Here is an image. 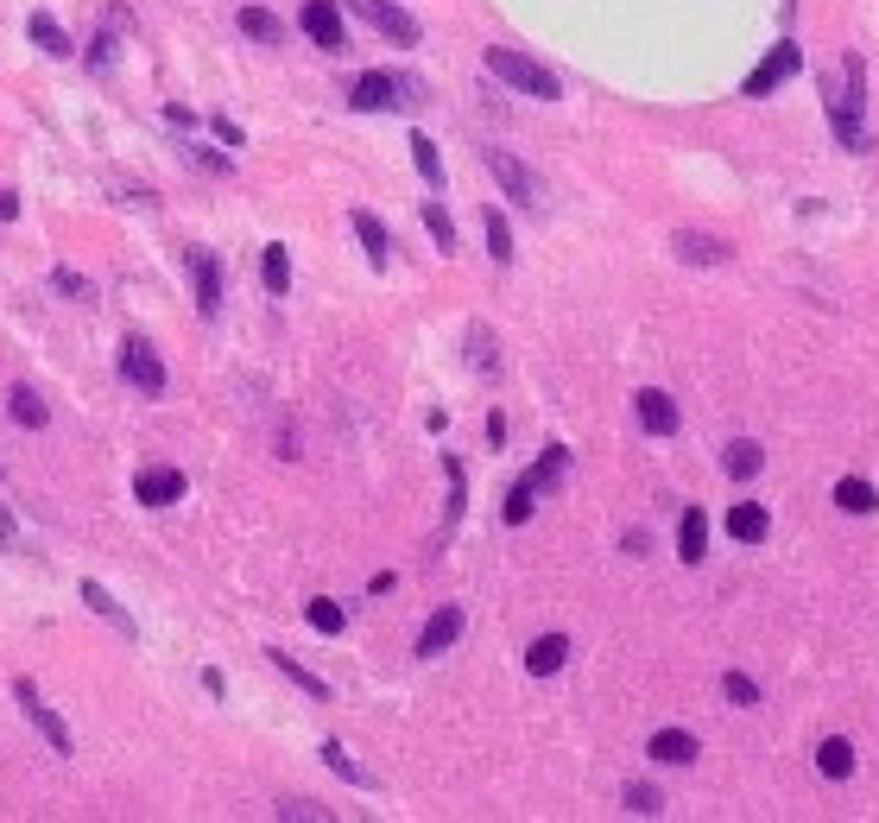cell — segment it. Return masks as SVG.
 I'll use <instances>...</instances> for the list:
<instances>
[{
  "label": "cell",
  "mask_w": 879,
  "mask_h": 823,
  "mask_svg": "<svg viewBox=\"0 0 879 823\" xmlns=\"http://www.w3.org/2000/svg\"><path fill=\"white\" fill-rule=\"evenodd\" d=\"M823 108H829V128L848 153H867L873 133H867V64L860 57H842V83H823Z\"/></svg>",
  "instance_id": "6da1fadb"
},
{
  "label": "cell",
  "mask_w": 879,
  "mask_h": 823,
  "mask_svg": "<svg viewBox=\"0 0 879 823\" xmlns=\"http://www.w3.org/2000/svg\"><path fill=\"white\" fill-rule=\"evenodd\" d=\"M487 70L506 83V89H519V96H531V102H557L563 96V83H557V70H545L538 57L513 52V45H487Z\"/></svg>",
  "instance_id": "7a4b0ae2"
},
{
  "label": "cell",
  "mask_w": 879,
  "mask_h": 823,
  "mask_svg": "<svg viewBox=\"0 0 879 823\" xmlns=\"http://www.w3.org/2000/svg\"><path fill=\"white\" fill-rule=\"evenodd\" d=\"M405 102H425V89L405 77H386V70H367L349 89V108H361V114H386V108H405Z\"/></svg>",
  "instance_id": "3957f363"
},
{
  "label": "cell",
  "mask_w": 879,
  "mask_h": 823,
  "mask_svg": "<svg viewBox=\"0 0 879 823\" xmlns=\"http://www.w3.org/2000/svg\"><path fill=\"white\" fill-rule=\"evenodd\" d=\"M481 158H487V172L501 178V190H506L519 209H538V204H545V184H538V172H531V165H519V158L501 153V146H487Z\"/></svg>",
  "instance_id": "277c9868"
},
{
  "label": "cell",
  "mask_w": 879,
  "mask_h": 823,
  "mask_svg": "<svg viewBox=\"0 0 879 823\" xmlns=\"http://www.w3.org/2000/svg\"><path fill=\"white\" fill-rule=\"evenodd\" d=\"M13 696H20L25 722H32V728H39V735L51 742V754H76V742H70V728H64V716H57L45 696H39V684H32V678H13Z\"/></svg>",
  "instance_id": "5b68a950"
},
{
  "label": "cell",
  "mask_w": 879,
  "mask_h": 823,
  "mask_svg": "<svg viewBox=\"0 0 879 823\" xmlns=\"http://www.w3.org/2000/svg\"><path fill=\"white\" fill-rule=\"evenodd\" d=\"M121 374H127V386H140L146 399L165 393V361H158V349L140 342V336H127V342H121Z\"/></svg>",
  "instance_id": "8992f818"
},
{
  "label": "cell",
  "mask_w": 879,
  "mask_h": 823,
  "mask_svg": "<svg viewBox=\"0 0 879 823\" xmlns=\"http://www.w3.org/2000/svg\"><path fill=\"white\" fill-rule=\"evenodd\" d=\"M354 20H367L374 32H386L393 45H418V20L405 13V7H393V0H342Z\"/></svg>",
  "instance_id": "52a82bcc"
},
{
  "label": "cell",
  "mask_w": 879,
  "mask_h": 823,
  "mask_svg": "<svg viewBox=\"0 0 879 823\" xmlns=\"http://www.w3.org/2000/svg\"><path fill=\"white\" fill-rule=\"evenodd\" d=\"M798 64H804V52H798L791 39H784V45H772V52L759 57V70H754V77L740 83V96H772V89H779L784 77H798Z\"/></svg>",
  "instance_id": "ba28073f"
},
{
  "label": "cell",
  "mask_w": 879,
  "mask_h": 823,
  "mask_svg": "<svg viewBox=\"0 0 879 823\" xmlns=\"http://www.w3.org/2000/svg\"><path fill=\"white\" fill-rule=\"evenodd\" d=\"M298 26L310 32V45H323V52H349V32H342V7H336V0H304Z\"/></svg>",
  "instance_id": "9c48e42d"
},
{
  "label": "cell",
  "mask_w": 879,
  "mask_h": 823,
  "mask_svg": "<svg viewBox=\"0 0 879 823\" xmlns=\"http://www.w3.org/2000/svg\"><path fill=\"white\" fill-rule=\"evenodd\" d=\"M462 627H469V615H462L455 602H443V608L425 621V634H418V659H437V652H450V646L462 640Z\"/></svg>",
  "instance_id": "30bf717a"
},
{
  "label": "cell",
  "mask_w": 879,
  "mask_h": 823,
  "mask_svg": "<svg viewBox=\"0 0 879 823\" xmlns=\"http://www.w3.org/2000/svg\"><path fill=\"white\" fill-rule=\"evenodd\" d=\"M184 489H190V482H184V469H140V482H133V494H140V501H146V507H177V501H184Z\"/></svg>",
  "instance_id": "8fae6325"
},
{
  "label": "cell",
  "mask_w": 879,
  "mask_h": 823,
  "mask_svg": "<svg viewBox=\"0 0 879 823\" xmlns=\"http://www.w3.org/2000/svg\"><path fill=\"white\" fill-rule=\"evenodd\" d=\"M190 285H197V310L202 317H216V310H222V260L190 248Z\"/></svg>",
  "instance_id": "7c38bea8"
},
{
  "label": "cell",
  "mask_w": 879,
  "mask_h": 823,
  "mask_svg": "<svg viewBox=\"0 0 879 823\" xmlns=\"http://www.w3.org/2000/svg\"><path fill=\"white\" fill-rule=\"evenodd\" d=\"M671 248H678V260H690V266H728V254H734L722 234H703V229H678Z\"/></svg>",
  "instance_id": "4fadbf2b"
},
{
  "label": "cell",
  "mask_w": 879,
  "mask_h": 823,
  "mask_svg": "<svg viewBox=\"0 0 879 823\" xmlns=\"http://www.w3.org/2000/svg\"><path fill=\"white\" fill-rule=\"evenodd\" d=\"M633 406H639V425H646L652 438H671V431H678V399H671V393L646 386V393H639Z\"/></svg>",
  "instance_id": "5bb4252c"
},
{
  "label": "cell",
  "mask_w": 879,
  "mask_h": 823,
  "mask_svg": "<svg viewBox=\"0 0 879 823\" xmlns=\"http://www.w3.org/2000/svg\"><path fill=\"white\" fill-rule=\"evenodd\" d=\"M646 754H652L658 767H690V760H696L703 747H696V735H690V728H658Z\"/></svg>",
  "instance_id": "9a60e30c"
},
{
  "label": "cell",
  "mask_w": 879,
  "mask_h": 823,
  "mask_svg": "<svg viewBox=\"0 0 879 823\" xmlns=\"http://www.w3.org/2000/svg\"><path fill=\"white\" fill-rule=\"evenodd\" d=\"M678 558H683V564H703V558H708V514H703V507H683V519H678Z\"/></svg>",
  "instance_id": "2e32d148"
},
{
  "label": "cell",
  "mask_w": 879,
  "mask_h": 823,
  "mask_svg": "<svg viewBox=\"0 0 879 823\" xmlns=\"http://www.w3.org/2000/svg\"><path fill=\"white\" fill-rule=\"evenodd\" d=\"M772 533V514L759 507V501H740V507H728V539H740V545H759Z\"/></svg>",
  "instance_id": "e0dca14e"
},
{
  "label": "cell",
  "mask_w": 879,
  "mask_h": 823,
  "mask_svg": "<svg viewBox=\"0 0 879 823\" xmlns=\"http://www.w3.org/2000/svg\"><path fill=\"white\" fill-rule=\"evenodd\" d=\"M563 659H570V640H563V634H538V640L526 646V671H531V678L563 671Z\"/></svg>",
  "instance_id": "ac0fdd59"
},
{
  "label": "cell",
  "mask_w": 879,
  "mask_h": 823,
  "mask_svg": "<svg viewBox=\"0 0 879 823\" xmlns=\"http://www.w3.org/2000/svg\"><path fill=\"white\" fill-rule=\"evenodd\" d=\"M83 602H89V608H96L101 621H114V634H121V640H140L133 615H127V608H121V602H114L108 590H101V583H83Z\"/></svg>",
  "instance_id": "d6986e66"
},
{
  "label": "cell",
  "mask_w": 879,
  "mask_h": 823,
  "mask_svg": "<svg viewBox=\"0 0 879 823\" xmlns=\"http://www.w3.org/2000/svg\"><path fill=\"white\" fill-rule=\"evenodd\" d=\"M722 469H728L734 482H754L759 469H766V450H759L754 438H740V443H728V450H722Z\"/></svg>",
  "instance_id": "ffe728a7"
},
{
  "label": "cell",
  "mask_w": 879,
  "mask_h": 823,
  "mask_svg": "<svg viewBox=\"0 0 879 823\" xmlns=\"http://www.w3.org/2000/svg\"><path fill=\"white\" fill-rule=\"evenodd\" d=\"M7 412H13V418H20L25 431H45V425H51V412H45V399H39V393H32V386H13V393H7Z\"/></svg>",
  "instance_id": "44dd1931"
},
{
  "label": "cell",
  "mask_w": 879,
  "mask_h": 823,
  "mask_svg": "<svg viewBox=\"0 0 879 823\" xmlns=\"http://www.w3.org/2000/svg\"><path fill=\"white\" fill-rule=\"evenodd\" d=\"M260 279H266V292H273V298H285V292H292V254H285L278 241L260 254Z\"/></svg>",
  "instance_id": "7402d4cb"
},
{
  "label": "cell",
  "mask_w": 879,
  "mask_h": 823,
  "mask_svg": "<svg viewBox=\"0 0 879 823\" xmlns=\"http://www.w3.org/2000/svg\"><path fill=\"white\" fill-rule=\"evenodd\" d=\"M563 475H570V450H563V443H551V450L538 457V469H531L526 482H531V489H538V494H545V489H557Z\"/></svg>",
  "instance_id": "603a6c76"
},
{
  "label": "cell",
  "mask_w": 879,
  "mask_h": 823,
  "mask_svg": "<svg viewBox=\"0 0 879 823\" xmlns=\"http://www.w3.org/2000/svg\"><path fill=\"white\" fill-rule=\"evenodd\" d=\"M266 659H273V666L285 671V678H292V684H298L304 696H317V703H323V696H329V684H323V678H317V671H304L298 659H292V652H278V646H273V652H266Z\"/></svg>",
  "instance_id": "cb8c5ba5"
},
{
  "label": "cell",
  "mask_w": 879,
  "mask_h": 823,
  "mask_svg": "<svg viewBox=\"0 0 879 823\" xmlns=\"http://www.w3.org/2000/svg\"><path fill=\"white\" fill-rule=\"evenodd\" d=\"M323 767H329V772H342V779H349V786H361V792H374V772H367V767H354V760H349V747H342V742H323Z\"/></svg>",
  "instance_id": "d4e9b609"
},
{
  "label": "cell",
  "mask_w": 879,
  "mask_h": 823,
  "mask_svg": "<svg viewBox=\"0 0 879 823\" xmlns=\"http://www.w3.org/2000/svg\"><path fill=\"white\" fill-rule=\"evenodd\" d=\"M835 507H842V514H873V507H879V494L867 489L860 475H848V482H835Z\"/></svg>",
  "instance_id": "484cf974"
},
{
  "label": "cell",
  "mask_w": 879,
  "mask_h": 823,
  "mask_svg": "<svg viewBox=\"0 0 879 823\" xmlns=\"http://www.w3.org/2000/svg\"><path fill=\"white\" fill-rule=\"evenodd\" d=\"M411 165L425 172L430 190H443V153H437V140H425V133H411Z\"/></svg>",
  "instance_id": "4316f807"
},
{
  "label": "cell",
  "mask_w": 879,
  "mask_h": 823,
  "mask_svg": "<svg viewBox=\"0 0 879 823\" xmlns=\"http://www.w3.org/2000/svg\"><path fill=\"white\" fill-rule=\"evenodd\" d=\"M32 45H39V52H51V57H70V39H64V26H57V20H51V13H32Z\"/></svg>",
  "instance_id": "83f0119b"
},
{
  "label": "cell",
  "mask_w": 879,
  "mask_h": 823,
  "mask_svg": "<svg viewBox=\"0 0 879 823\" xmlns=\"http://www.w3.org/2000/svg\"><path fill=\"white\" fill-rule=\"evenodd\" d=\"M354 234H361L367 260H374V266H386V229H380V216H374V209H354Z\"/></svg>",
  "instance_id": "f1b7e54d"
},
{
  "label": "cell",
  "mask_w": 879,
  "mask_h": 823,
  "mask_svg": "<svg viewBox=\"0 0 879 823\" xmlns=\"http://www.w3.org/2000/svg\"><path fill=\"white\" fill-rule=\"evenodd\" d=\"M816 767H823V779H848V772H855V747L829 735V742L816 747Z\"/></svg>",
  "instance_id": "f546056e"
},
{
  "label": "cell",
  "mask_w": 879,
  "mask_h": 823,
  "mask_svg": "<svg viewBox=\"0 0 879 823\" xmlns=\"http://www.w3.org/2000/svg\"><path fill=\"white\" fill-rule=\"evenodd\" d=\"M241 32H248V39H260V45H278V39H285V26H278L266 7H241Z\"/></svg>",
  "instance_id": "4dcf8cb0"
},
{
  "label": "cell",
  "mask_w": 879,
  "mask_h": 823,
  "mask_svg": "<svg viewBox=\"0 0 879 823\" xmlns=\"http://www.w3.org/2000/svg\"><path fill=\"white\" fill-rule=\"evenodd\" d=\"M531 507H538V489H531L526 475H519V482L506 489V507H501V514H506V526H526V519H531Z\"/></svg>",
  "instance_id": "1f68e13d"
},
{
  "label": "cell",
  "mask_w": 879,
  "mask_h": 823,
  "mask_svg": "<svg viewBox=\"0 0 879 823\" xmlns=\"http://www.w3.org/2000/svg\"><path fill=\"white\" fill-rule=\"evenodd\" d=\"M481 222H487V254L506 266V260H513V229H506V216H501V209H487Z\"/></svg>",
  "instance_id": "d6a6232c"
},
{
  "label": "cell",
  "mask_w": 879,
  "mask_h": 823,
  "mask_svg": "<svg viewBox=\"0 0 879 823\" xmlns=\"http://www.w3.org/2000/svg\"><path fill=\"white\" fill-rule=\"evenodd\" d=\"M425 229H430V241H437L443 254H455V222H450V209L443 204H425Z\"/></svg>",
  "instance_id": "836d02e7"
},
{
  "label": "cell",
  "mask_w": 879,
  "mask_h": 823,
  "mask_svg": "<svg viewBox=\"0 0 879 823\" xmlns=\"http://www.w3.org/2000/svg\"><path fill=\"white\" fill-rule=\"evenodd\" d=\"M304 615H310V627H317V634H342V608H336V602H329V595H317V602H310V608H304Z\"/></svg>",
  "instance_id": "e575fe53"
},
{
  "label": "cell",
  "mask_w": 879,
  "mask_h": 823,
  "mask_svg": "<svg viewBox=\"0 0 879 823\" xmlns=\"http://www.w3.org/2000/svg\"><path fill=\"white\" fill-rule=\"evenodd\" d=\"M722 691H728L740 710H754V703H759V684L747 678V671H728V678H722Z\"/></svg>",
  "instance_id": "d590c367"
},
{
  "label": "cell",
  "mask_w": 879,
  "mask_h": 823,
  "mask_svg": "<svg viewBox=\"0 0 879 823\" xmlns=\"http://www.w3.org/2000/svg\"><path fill=\"white\" fill-rule=\"evenodd\" d=\"M443 475H450V526L462 519V494H469V482H462V463L455 457H443Z\"/></svg>",
  "instance_id": "8d00e7d4"
},
{
  "label": "cell",
  "mask_w": 879,
  "mask_h": 823,
  "mask_svg": "<svg viewBox=\"0 0 879 823\" xmlns=\"http://www.w3.org/2000/svg\"><path fill=\"white\" fill-rule=\"evenodd\" d=\"M469 361H475L481 374H494V336L487 330H469Z\"/></svg>",
  "instance_id": "74e56055"
},
{
  "label": "cell",
  "mask_w": 879,
  "mask_h": 823,
  "mask_svg": "<svg viewBox=\"0 0 879 823\" xmlns=\"http://www.w3.org/2000/svg\"><path fill=\"white\" fill-rule=\"evenodd\" d=\"M627 811H639V817H658V811H664V798H658L652 786H627Z\"/></svg>",
  "instance_id": "f35d334b"
},
{
  "label": "cell",
  "mask_w": 879,
  "mask_h": 823,
  "mask_svg": "<svg viewBox=\"0 0 879 823\" xmlns=\"http://www.w3.org/2000/svg\"><path fill=\"white\" fill-rule=\"evenodd\" d=\"M51 285H57V292H70V298H96V285L83 279V273H70V266H57V273H51Z\"/></svg>",
  "instance_id": "ab89813d"
},
{
  "label": "cell",
  "mask_w": 879,
  "mask_h": 823,
  "mask_svg": "<svg viewBox=\"0 0 879 823\" xmlns=\"http://www.w3.org/2000/svg\"><path fill=\"white\" fill-rule=\"evenodd\" d=\"M114 57H121V52H114V39L96 32V45H89V70H96V77H101V70H114Z\"/></svg>",
  "instance_id": "60d3db41"
},
{
  "label": "cell",
  "mask_w": 879,
  "mask_h": 823,
  "mask_svg": "<svg viewBox=\"0 0 879 823\" xmlns=\"http://www.w3.org/2000/svg\"><path fill=\"white\" fill-rule=\"evenodd\" d=\"M278 817H329L323 804H298V798H292V804H278Z\"/></svg>",
  "instance_id": "b9f144b4"
},
{
  "label": "cell",
  "mask_w": 879,
  "mask_h": 823,
  "mask_svg": "<svg viewBox=\"0 0 879 823\" xmlns=\"http://www.w3.org/2000/svg\"><path fill=\"white\" fill-rule=\"evenodd\" d=\"M13 216H20V197H13V190H0V222H13Z\"/></svg>",
  "instance_id": "7bdbcfd3"
}]
</instances>
